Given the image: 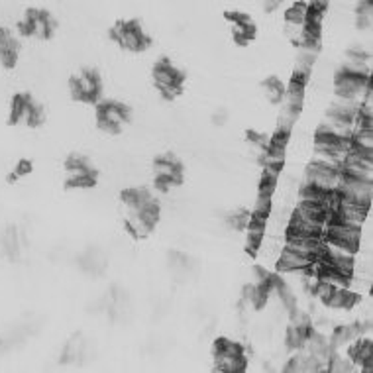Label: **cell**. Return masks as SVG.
<instances>
[{
	"instance_id": "cell-1",
	"label": "cell",
	"mask_w": 373,
	"mask_h": 373,
	"mask_svg": "<svg viewBox=\"0 0 373 373\" xmlns=\"http://www.w3.org/2000/svg\"><path fill=\"white\" fill-rule=\"evenodd\" d=\"M8 122L10 124H26L30 128H36L43 122V108L31 99V94L18 92L12 97Z\"/></svg>"
},
{
	"instance_id": "cell-2",
	"label": "cell",
	"mask_w": 373,
	"mask_h": 373,
	"mask_svg": "<svg viewBox=\"0 0 373 373\" xmlns=\"http://www.w3.org/2000/svg\"><path fill=\"white\" fill-rule=\"evenodd\" d=\"M101 77L92 69H83L79 71L75 77H71L69 81V91L71 97L75 101L81 102H94L101 94Z\"/></svg>"
},
{
	"instance_id": "cell-3",
	"label": "cell",
	"mask_w": 373,
	"mask_h": 373,
	"mask_svg": "<svg viewBox=\"0 0 373 373\" xmlns=\"http://www.w3.org/2000/svg\"><path fill=\"white\" fill-rule=\"evenodd\" d=\"M130 120V111L120 102H101L97 108V122L99 128L106 134H118V132Z\"/></svg>"
},
{
	"instance_id": "cell-4",
	"label": "cell",
	"mask_w": 373,
	"mask_h": 373,
	"mask_svg": "<svg viewBox=\"0 0 373 373\" xmlns=\"http://www.w3.org/2000/svg\"><path fill=\"white\" fill-rule=\"evenodd\" d=\"M153 83H155V89L163 99H175L181 92V71L173 67L171 63L162 61L153 67Z\"/></svg>"
},
{
	"instance_id": "cell-5",
	"label": "cell",
	"mask_w": 373,
	"mask_h": 373,
	"mask_svg": "<svg viewBox=\"0 0 373 373\" xmlns=\"http://www.w3.org/2000/svg\"><path fill=\"white\" fill-rule=\"evenodd\" d=\"M57 28V22L45 10H28L20 22V31L24 36H34L40 40H50Z\"/></svg>"
},
{
	"instance_id": "cell-6",
	"label": "cell",
	"mask_w": 373,
	"mask_h": 373,
	"mask_svg": "<svg viewBox=\"0 0 373 373\" xmlns=\"http://www.w3.org/2000/svg\"><path fill=\"white\" fill-rule=\"evenodd\" d=\"M111 36L118 45H122L124 50L128 51H141L148 45L146 31L141 30L138 24H126V22L118 24V26L112 28Z\"/></svg>"
},
{
	"instance_id": "cell-7",
	"label": "cell",
	"mask_w": 373,
	"mask_h": 373,
	"mask_svg": "<svg viewBox=\"0 0 373 373\" xmlns=\"http://www.w3.org/2000/svg\"><path fill=\"white\" fill-rule=\"evenodd\" d=\"M338 192H340L342 199L356 202V204H362V206L372 204V183L370 181L352 179V177H346L342 173V181H340Z\"/></svg>"
},
{
	"instance_id": "cell-8",
	"label": "cell",
	"mask_w": 373,
	"mask_h": 373,
	"mask_svg": "<svg viewBox=\"0 0 373 373\" xmlns=\"http://www.w3.org/2000/svg\"><path fill=\"white\" fill-rule=\"evenodd\" d=\"M311 265H313V258L283 248L279 258H277V262H275V269H277V273H289L301 272V269H307Z\"/></svg>"
},
{
	"instance_id": "cell-9",
	"label": "cell",
	"mask_w": 373,
	"mask_h": 373,
	"mask_svg": "<svg viewBox=\"0 0 373 373\" xmlns=\"http://www.w3.org/2000/svg\"><path fill=\"white\" fill-rule=\"evenodd\" d=\"M79 267H81L85 273H91V275H101L106 265H108V260H106V253L99 250V248H89L79 255Z\"/></svg>"
},
{
	"instance_id": "cell-10",
	"label": "cell",
	"mask_w": 373,
	"mask_h": 373,
	"mask_svg": "<svg viewBox=\"0 0 373 373\" xmlns=\"http://www.w3.org/2000/svg\"><path fill=\"white\" fill-rule=\"evenodd\" d=\"M0 246H2V252L4 255L10 260V262H18L22 253V234L18 230V226H6L4 232L0 236Z\"/></svg>"
},
{
	"instance_id": "cell-11",
	"label": "cell",
	"mask_w": 373,
	"mask_h": 373,
	"mask_svg": "<svg viewBox=\"0 0 373 373\" xmlns=\"http://www.w3.org/2000/svg\"><path fill=\"white\" fill-rule=\"evenodd\" d=\"M87 358V342L83 334H73L61 352V363H79Z\"/></svg>"
},
{
	"instance_id": "cell-12",
	"label": "cell",
	"mask_w": 373,
	"mask_h": 373,
	"mask_svg": "<svg viewBox=\"0 0 373 373\" xmlns=\"http://www.w3.org/2000/svg\"><path fill=\"white\" fill-rule=\"evenodd\" d=\"M228 20L232 24L234 40L238 43H248L255 36V26L246 14H228Z\"/></svg>"
},
{
	"instance_id": "cell-13",
	"label": "cell",
	"mask_w": 373,
	"mask_h": 373,
	"mask_svg": "<svg viewBox=\"0 0 373 373\" xmlns=\"http://www.w3.org/2000/svg\"><path fill=\"white\" fill-rule=\"evenodd\" d=\"M262 91L265 94V99L273 104H277V102L283 101V97H285V85H283L279 79H267V81H263L262 85Z\"/></svg>"
},
{
	"instance_id": "cell-14",
	"label": "cell",
	"mask_w": 373,
	"mask_h": 373,
	"mask_svg": "<svg viewBox=\"0 0 373 373\" xmlns=\"http://www.w3.org/2000/svg\"><path fill=\"white\" fill-rule=\"evenodd\" d=\"M309 18V2H295L289 10L285 12V22L291 24H307Z\"/></svg>"
},
{
	"instance_id": "cell-15",
	"label": "cell",
	"mask_w": 373,
	"mask_h": 373,
	"mask_svg": "<svg viewBox=\"0 0 373 373\" xmlns=\"http://www.w3.org/2000/svg\"><path fill=\"white\" fill-rule=\"evenodd\" d=\"M372 14L373 8L370 2H362L356 10V24H358V30H370L372 26Z\"/></svg>"
},
{
	"instance_id": "cell-16",
	"label": "cell",
	"mask_w": 373,
	"mask_h": 373,
	"mask_svg": "<svg viewBox=\"0 0 373 373\" xmlns=\"http://www.w3.org/2000/svg\"><path fill=\"white\" fill-rule=\"evenodd\" d=\"M31 171V163L30 162H26V160H22L18 165H16V169H14V175H12V179L16 177H20V175H26V173H30Z\"/></svg>"
},
{
	"instance_id": "cell-17",
	"label": "cell",
	"mask_w": 373,
	"mask_h": 373,
	"mask_svg": "<svg viewBox=\"0 0 373 373\" xmlns=\"http://www.w3.org/2000/svg\"><path fill=\"white\" fill-rule=\"evenodd\" d=\"M226 120H228V112L224 111V108H222V111H216L214 112V116H212V124H216V126H222Z\"/></svg>"
},
{
	"instance_id": "cell-18",
	"label": "cell",
	"mask_w": 373,
	"mask_h": 373,
	"mask_svg": "<svg viewBox=\"0 0 373 373\" xmlns=\"http://www.w3.org/2000/svg\"><path fill=\"white\" fill-rule=\"evenodd\" d=\"M263 8H265V12H273L275 8H279V2H265Z\"/></svg>"
}]
</instances>
